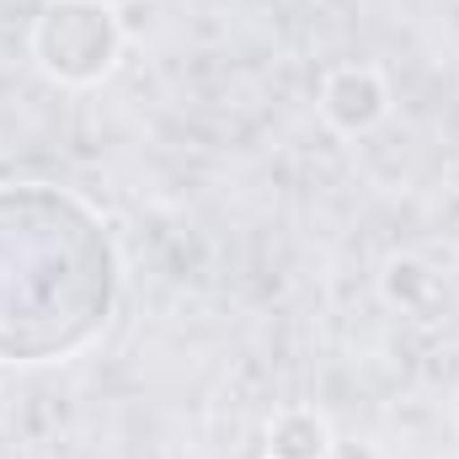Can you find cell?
Returning <instances> with one entry per match:
<instances>
[{
  "instance_id": "277c9868",
  "label": "cell",
  "mask_w": 459,
  "mask_h": 459,
  "mask_svg": "<svg viewBox=\"0 0 459 459\" xmlns=\"http://www.w3.org/2000/svg\"><path fill=\"white\" fill-rule=\"evenodd\" d=\"M326 422L310 411V406H289L273 417L267 428V444H273V459H321L326 455Z\"/></svg>"
},
{
  "instance_id": "7a4b0ae2",
  "label": "cell",
  "mask_w": 459,
  "mask_h": 459,
  "mask_svg": "<svg viewBox=\"0 0 459 459\" xmlns=\"http://www.w3.org/2000/svg\"><path fill=\"white\" fill-rule=\"evenodd\" d=\"M32 54L54 81L91 86L123 54V22L108 0H48L32 27Z\"/></svg>"
},
{
  "instance_id": "6da1fadb",
  "label": "cell",
  "mask_w": 459,
  "mask_h": 459,
  "mask_svg": "<svg viewBox=\"0 0 459 459\" xmlns=\"http://www.w3.org/2000/svg\"><path fill=\"white\" fill-rule=\"evenodd\" d=\"M117 305V251L102 214L65 187H0V363H59Z\"/></svg>"
},
{
  "instance_id": "3957f363",
  "label": "cell",
  "mask_w": 459,
  "mask_h": 459,
  "mask_svg": "<svg viewBox=\"0 0 459 459\" xmlns=\"http://www.w3.org/2000/svg\"><path fill=\"white\" fill-rule=\"evenodd\" d=\"M321 113L332 117L342 134H363L368 123L385 117V81L374 70H363V65H347L321 86Z\"/></svg>"
}]
</instances>
